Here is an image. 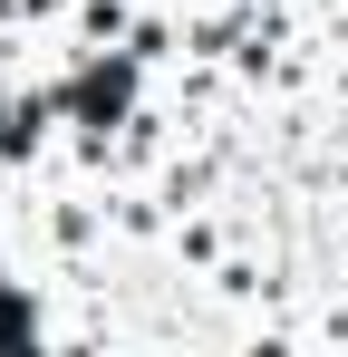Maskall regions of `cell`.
<instances>
[{
	"mask_svg": "<svg viewBox=\"0 0 348 357\" xmlns=\"http://www.w3.org/2000/svg\"><path fill=\"white\" fill-rule=\"evenodd\" d=\"M116 107H126V68H97V77L78 87V116H87V126H107Z\"/></svg>",
	"mask_w": 348,
	"mask_h": 357,
	"instance_id": "6da1fadb",
	"label": "cell"
},
{
	"mask_svg": "<svg viewBox=\"0 0 348 357\" xmlns=\"http://www.w3.org/2000/svg\"><path fill=\"white\" fill-rule=\"evenodd\" d=\"M0 338H29V309L20 299H0Z\"/></svg>",
	"mask_w": 348,
	"mask_h": 357,
	"instance_id": "7a4b0ae2",
	"label": "cell"
}]
</instances>
